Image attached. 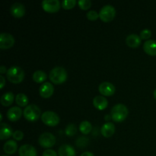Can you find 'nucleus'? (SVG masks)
I'll return each instance as SVG.
<instances>
[{
	"instance_id": "nucleus-12",
	"label": "nucleus",
	"mask_w": 156,
	"mask_h": 156,
	"mask_svg": "<svg viewBox=\"0 0 156 156\" xmlns=\"http://www.w3.org/2000/svg\"><path fill=\"white\" fill-rule=\"evenodd\" d=\"M39 92L43 98H49L54 92V87L50 82H45L40 87Z\"/></svg>"
},
{
	"instance_id": "nucleus-33",
	"label": "nucleus",
	"mask_w": 156,
	"mask_h": 156,
	"mask_svg": "<svg viewBox=\"0 0 156 156\" xmlns=\"http://www.w3.org/2000/svg\"><path fill=\"white\" fill-rule=\"evenodd\" d=\"M42 156H57V154L53 149H47L44 151Z\"/></svg>"
},
{
	"instance_id": "nucleus-35",
	"label": "nucleus",
	"mask_w": 156,
	"mask_h": 156,
	"mask_svg": "<svg viewBox=\"0 0 156 156\" xmlns=\"http://www.w3.org/2000/svg\"><path fill=\"white\" fill-rule=\"evenodd\" d=\"M8 70H6V68L4 66H0V73H1V75L2 76L3 74H5V73H7Z\"/></svg>"
},
{
	"instance_id": "nucleus-7",
	"label": "nucleus",
	"mask_w": 156,
	"mask_h": 156,
	"mask_svg": "<svg viewBox=\"0 0 156 156\" xmlns=\"http://www.w3.org/2000/svg\"><path fill=\"white\" fill-rule=\"evenodd\" d=\"M38 143L41 147L44 149L51 148L56 144V137L50 133H44L40 136Z\"/></svg>"
},
{
	"instance_id": "nucleus-18",
	"label": "nucleus",
	"mask_w": 156,
	"mask_h": 156,
	"mask_svg": "<svg viewBox=\"0 0 156 156\" xmlns=\"http://www.w3.org/2000/svg\"><path fill=\"white\" fill-rule=\"evenodd\" d=\"M93 105L96 109L99 111H103L108 108V101L104 96H96L93 100Z\"/></svg>"
},
{
	"instance_id": "nucleus-6",
	"label": "nucleus",
	"mask_w": 156,
	"mask_h": 156,
	"mask_svg": "<svg viewBox=\"0 0 156 156\" xmlns=\"http://www.w3.org/2000/svg\"><path fill=\"white\" fill-rule=\"evenodd\" d=\"M41 120L45 125L49 126H55L59 124V117L53 111H45L41 115Z\"/></svg>"
},
{
	"instance_id": "nucleus-27",
	"label": "nucleus",
	"mask_w": 156,
	"mask_h": 156,
	"mask_svg": "<svg viewBox=\"0 0 156 156\" xmlns=\"http://www.w3.org/2000/svg\"><path fill=\"white\" fill-rule=\"evenodd\" d=\"M66 135L68 136H73L74 135H76V133H77V128L75 124H69L68 126L66 127Z\"/></svg>"
},
{
	"instance_id": "nucleus-19",
	"label": "nucleus",
	"mask_w": 156,
	"mask_h": 156,
	"mask_svg": "<svg viewBox=\"0 0 156 156\" xmlns=\"http://www.w3.org/2000/svg\"><path fill=\"white\" fill-rule=\"evenodd\" d=\"M59 156H76V150L72 146L69 144H64L59 148L58 150Z\"/></svg>"
},
{
	"instance_id": "nucleus-1",
	"label": "nucleus",
	"mask_w": 156,
	"mask_h": 156,
	"mask_svg": "<svg viewBox=\"0 0 156 156\" xmlns=\"http://www.w3.org/2000/svg\"><path fill=\"white\" fill-rule=\"evenodd\" d=\"M128 113L129 111H128L127 108L124 105L117 104V105H114L111 109V119L113 120V121L116 122V123H120L127 117Z\"/></svg>"
},
{
	"instance_id": "nucleus-14",
	"label": "nucleus",
	"mask_w": 156,
	"mask_h": 156,
	"mask_svg": "<svg viewBox=\"0 0 156 156\" xmlns=\"http://www.w3.org/2000/svg\"><path fill=\"white\" fill-rule=\"evenodd\" d=\"M22 116V110L18 107H12L8 111L7 117L10 121L16 122Z\"/></svg>"
},
{
	"instance_id": "nucleus-15",
	"label": "nucleus",
	"mask_w": 156,
	"mask_h": 156,
	"mask_svg": "<svg viewBox=\"0 0 156 156\" xmlns=\"http://www.w3.org/2000/svg\"><path fill=\"white\" fill-rule=\"evenodd\" d=\"M13 131L12 127L9 124L5 123H1L0 125V140H5L10 138L13 135Z\"/></svg>"
},
{
	"instance_id": "nucleus-38",
	"label": "nucleus",
	"mask_w": 156,
	"mask_h": 156,
	"mask_svg": "<svg viewBox=\"0 0 156 156\" xmlns=\"http://www.w3.org/2000/svg\"><path fill=\"white\" fill-rule=\"evenodd\" d=\"M153 94H154V98H155V99L156 100V88H155V91H154V93H153Z\"/></svg>"
},
{
	"instance_id": "nucleus-9",
	"label": "nucleus",
	"mask_w": 156,
	"mask_h": 156,
	"mask_svg": "<svg viewBox=\"0 0 156 156\" xmlns=\"http://www.w3.org/2000/svg\"><path fill=\"white\" fill-rule=\"evenodd\" d=\"M15 44V38L9 33H2L0 34V48L2 50H8Z\"/></svg>"
},
{
	"instance_id": "nucleus-20",
	"label": "nucleus",
	"mask_w": 156,
	"mask_h": 156,
	"mask_svg": "<svg viewBox=\"0 0 156 156\" xmlns=\"http://www.w3.org/2000/svg\"><path fill=\"white\" fill-rule=\"evenodd\" d=\"M115 133V126L113 123H105L101 127V134L106 138L111 137Z\"/></svg>"
},
{
	"instance_id": "nucleus-23",
	"label": "nucleus",
	"mask_w": 156,
	"mask_h": 156,
	"mask_svg": "<svg viewBox=\"0 0 156 156\" xmlns=\"http://www.w3.org/2000/svg\"><path fill=\"white\" fill-rule=\"evenodd\" d=\"M91 129H92V126H91V123L90 122L87 121V120L81 122L80 125H79V130L81 131L82 134L88 135L91 133Z\"/></svg>"
},
{
	"instance_id": "nucleus-31",
	"label": "nucleus",
	"mask_w": 156,
	"mask_h": 156,
	"mask_svg": "<svg viewBox=\"0 0 156 156\" xmlns=\"http://www.w3.org/2000/svg\"><path fill=\"white\" fill-rule=\"evenodd\" d=\"M12 136H13L14 140H15L21 141V140H22L23 138H24V133L21 130H16L15 132H14Z\"/></svg>"
},
{
	"instance_id": "nucleus-26",
	"label": "nucleus",
	"mask_w": 156,
	"mask_h": 156,
	"mask_svg": "<svg viewBox=\"0 0 156 156\" xmlns=\"http://www.w3.org/2000/svg\"><path fill=\"white\" fill-rule=\"evenodd\" d=\"M77 2L76 0H64L62 2L61 5L62 7L66 10H69V9H73L76 6Z\"/></svg>"
},
{
	"instance_id": "nucleus-22",
	"label": "nucleus",
	"mask_w": 156,
	"mask_h": 156,
	"mask_svg": "<svg viewBox=\"0 0 156 156\" xmlns=\"http://www.w3.org/2000/svg\"><path fill=\"white\" fill-rule=\"evenodd\" d=\"M14 99H15V96H14L13 93L9 91V92H6L4 94H2L1 99H0V102H1L2 106L9 107L13 103Z\"/></svg>"
},
{
	"instance_id": "nucleus-5",
	"label": "nucleus",
	"mask_w": 156,
	"mask_h": 156,
	"mask_svg": "<svg viewBox=\"0 0 156 156\" xmlns=\"http://www.w3.org/2000/svg\"><path fill=\"white\" fill-rule=\"evenodd\" d=\"M116 16V9L111 5H105L99 12V18L104 22H110Z\"/></svg>"
},
{
	"instance_id": "nucleus-24",
	"label": "nucleus",
	"mask_w": 156,
	"mask_h": 156,
	"mask_svg": "<svg viewBox=\"0 0 156 156\" xmlns=\"http://www.w3.org/2000/svg\"><path fill=\"white\" fill-rule=\"evenodd\" d=\"M47 74L41 70H37L33 74V80L37 83H42L47 79Z\"/></svg>"
},
{
	"instance_id": "nucleus-39",
	"label": "nucleus",
	"mask_w": 156,
	"mask_h": 156,
	"mask_svg": "<svg viewBox=\"0 0 156 156\" xmlns=\"http://www.w3.org/2000/svg\"><path fill=\"white\" fill-rule=\"evenodd\" d=\"M0 121H2V114H0Z\"/></svg>"
},
{
	"instance_id": "nucleus-13",
	"label": "nucleus",
	"mask_w": 156,
	"mask_h": 156,
	"mask_svg": "<svg viewBox=\"0 0 156 156\" xmlns=\"http://www.w3.org/2000/svg\"><path fill=\"white\" fill-rule=\"evenodd\" d=\"M20 156H37L36 149L31 145L25 144L21 146L18 149Z\"/></svg>"
},
{
	"instance_id": "nucleus-28",
	"label": "nucleus",
	"mask_w": 156,
	"mask_h": 156,
	"mask_svg": "<svg viewBox=\"0 0 156 156\" xmlns=\"http://www.w3.org/2000/svg\"><path fill=\"white\" fill-rule=\"evenodd\" d=\"M78 5L82 10H88L91 8V2L90 0H79L78 2Z\"/></svg>"
},
{
	"instance_id": "nucleus-25",
	"label": "nucleus",
	"mask_w": 156,
	"mask_h": 156,
	"mask_svg": "<svg viewBox=\"0 0 156 156\" xmlns=\"http://www.w3.org/2000/svg\"><path fill=\"white\" fill-rule=\"evenodd\" d=\"M15 101L18 106L25 107L28 104V98H27L26 94L20 93V94H17L16 97H15Z\"/></svg>"
},
{
	"instance_id": "nucleus-17",
	"label": "nucleus",
	"mask_w": 156,
	"mask_h": 156,
	"mask_svg": "<svg viewBox=\"0 0 156 156\" xmlns=\"http://www.w3.org/2000/svg\"><path fill=\"white\" fill-rule=\"evenodd\" d=\"M126 44L130 48H137L141 44V38L137 34H130L126 37Z\"/></svg>"
},
{
	"instance_id": "nucleus-3",
	"label": "nucleus",
	"mask_w": 156,
	"mask_h": 156,
	"mask_svg": "<svg viewBox=\"0 0 156 156\" xmlns=\"http://www.w3.org/2000/svg\"><path fill=\"white\" fill-rule=\"evenodd\" d=\"M8 80L13 84L21 83L24 78V72L21 67L19 66H12L8 69L7 73Z\"/></svg>"
},
{
	"instance_id": "nucleus-2",
	"label": "nucleus",
	"mask_w": 156,
	"mask_h": 156,
	"mask_svg": "<svg viewBox=\"0 0 156 156\" xmlns=\"http://www.w3.org/2000/svg\"><path fill=\"white\" fill-rule=\"evenodd\" d=\"M68 74L66 70L62 67H55L50 71L49 78L53 83L56 85H59L66 81Z\"/></svg>"
},
{
	"instance_id": "nucleus-29",
	"label": "nucleus",
	"mask_w": 156,
	"mask_h": 156,
	"mask_svg": "<svg viewBox=\"0 0 156 156\" xmlns=\"http://www.w3.org/2000/svg\"><path fill=\"white\" fill-rule=\"evenodd\" d=\"M86 16L89 21H96L99 18V14L96 11L91 10L87 13Z\"/></svg>"
},
{
	"instance_id": "nucleus-37",
	"label": "nucleus",
	"mask_w": 156,
	"mask_h": 156,
	"mask_svg": "<svg viewBox=\"0 0 156 156\" xmlns=\"http://www.w3.org/2000/svg\"><path fill=\"white\" fill-rule=\"evenodd\" d=\"M111 116L106 115V117H105V120H107V121H109V120H111Z\"/></svg>"
},
{
	"instance_id": "nucleus-16",
	"label": "nucleus",
	"mask_w": 156,
	"mask_h": 156,
	"mask_svg": "<svg viewBox=\"0 0 156 156\" xmlns=\"http://www.w3.org/2000/svg\"><path fill=\"white\" fill-rule=\"evenodd\" d=\"M143 50L145 53L152 56H156V41L154 40H149L143 44Z\"/></svg>"
},
{
	"instance_id": "nucleus-10",
	"label": "nucleus",
	"mask_w": 156,
	"mask_h": 156,
	"mask_svg": "<svg viewBox=\"0 0 156 156\" xmlns=\"http://www.w3.org/2000/svg\"><path fill=\"white\" fill-rule=\"evenodd\" d=\"M98 91L102 95L110 97V96L114 95L116 91V88L114 85L111 82H104L99 85Z\"/></svg>"
},
{
	"instance_id": "nucleus-32",
	"label": "nucleus",
	"mask_w": 156,
	"mask_h": 156,
	"mask_svg": "<svg viewBox=\"0 0 156 156\" xmlns=\"http://www.w3.org/2000/svg\"><path fill=\"white\" fill-rule=\"evenodd\" d=\"M88 139L85 138V137H80V138L78 139L77 141H76V144H77V146H79V147H85V146L88 144Z\"/></svg>"
},
{
	"instance_id": "nucleus-40",
	"label": "nucleus",
	"mask_w": 156,
	"mask_h": 156,
	"mask_svg": "<svg viewBox=\"0 0 156 156\" xmlns=\"http://www.w3.org/2000/svg\"><path fill=\"white\" fill-rule=\"evenodd\" d=\"M2 156H8V155H2Z\"/></svg>"
},
{
	"instance_id": "nucleus-30",
	"label": "nucleus",
	"mask_w": 156,
	"mask_h": 156,
	"mask_svg": "<svg viewBox=\"0 0 156 156\" xmlns=\"http://www.w3.org/2000/svg\"><path fill=\"white\" fill-rule=\"evenodd\" d=\"M152 36V32L149 29H144L140 32V38L141 40H148Z\"/></svg>"
},
{
	"instance_id": "nucleus-21",
	"label": "nucleus",
	"mask_w": 156,
	"mask_h": 156,
	"mask_svg": "<svg viewBox=\"0 0 156 156\" xmlns=\"http://www.w3.org/2000/svg\"><path fill=\"white\" fill-rule=\"evenodd\" d=\"M3 150L8 155L15 154L18 150V145L15 140H9L6 142L3 146Z\"/></svg>"
},
{
	"instance_id": "nucleus-4",
	"label": "nucleus",
	"mask_w": 156,
	"mask_h": 156,
	"mask_svg": "<svg viewBox=\"0 0 156 156\" xmlns=\"http://www.w3.org/2000/svg\"><path fill=\"white\" fill-rule=\"evenodd\" d=\"M24 118L29 122H34L41 117V111L36 105H29L24 110Z\"/></svg>"
},
{
	"instance_id": "nucleus-36",
	"label": "nucleus",
	"mask_w": 156,
	"mask_h": 156,
	"mask_svg": "<svg viewBox=\"0 0 156 156\" xmlns=\"http://www.w3.org/2000/svg\"><path fill=\"white\" fill-rule=\"evenodd\" d=\"M81 156H94V154L92 152H83V153L81 155Z\"/></svg>"
},
{
	"instance_id": "nucleus-34",
	"label": "nucleus",
	"mask_w": 156,
	"mask_h": 156,
	"mask_svg": "<svg viewBox=\"0 0 156 156\" xmlns=\"http://www.w3.org/2000/svg\"><path fill=\"white\" fill-rule=\"evenodd\" d=\"M0 82H1V84H0V88L2 89L5 86V77L3 76H0Z\"/></svg>"
},
{
	"instance_id": "nucleus-8",
	"label": "nucleus",
	"mask_w": 156,
	"mask_h": 156,
	"mask_svg": "<svg viewBox=\"0 0 156 156\" xmlns=\"http://www.w3.org/2000/svg\"><path fill=\"white\" fill-rule=\"evenodd\" d=\"M41 5L43 9L47 13H56L61 7L59 0H44L41 3Z\"/></svg>"
},
{
	"instance_id": "nucleus-11",
	"label": "nucleus",
	"mask_w": 156,
	"mask_h": 156,
	"mask_svg": "<svg viewBox=\"0 0 156 156\" xmlns=\"http://www.w3.org/2000/svg\"><path fill=\"white\" fill-rule=\"evenodd\" d=\"M10 13L13 17L16 18H22L25 15V7L20 2H15L11 6Z\"/></svg>"
}]
</instances>
